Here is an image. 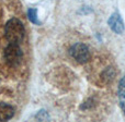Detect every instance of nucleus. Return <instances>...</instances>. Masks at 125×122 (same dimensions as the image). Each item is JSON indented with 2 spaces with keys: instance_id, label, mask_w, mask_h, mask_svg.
Listing matches in <instances>:
<instances>
[{
  "instance_id": "obj_1",
  "label": "nucleus",
  "mask_w": 125,
  "mask_h": 122,
  "mask_svg": "<svg viewBox=\"0 0 125 122\" xmlns=\"http://www.w3.org/2000/svg\"><path fill=\"white\" fill-rule=\"evenodd\" d=\"M25 30L22 22L18 19H11L4 26V36L8 43H13L21 45L23 43Z\"/></svg>"
},
{
  "instance_id": "obj_2",
  "label": "nucleus",
  "mask_w": 125,
  "mask_h": 122,
  "mask_svg": "<svg viewBox=\"0 0 125 122\" xmlns=\"http://www.w3.org/2000/svg\"><path fill=\"white\" fill-rule=\"evenodd\" d=\"M21 45L13 43H8V45L6 46L3 51V58L6 63L8 64L10 68H17L21 64L22 61V49L20 47Z\"/></svg>"
},
{
  "instance_id": "obj_3",
  "label": "nucleus",
  "mask_w": 125,
  "mask_h": 122,
  "mask_svg": "<svg viewBox=\"0 0 125 122\" xmlns=\"http://www.w3.org/2000/svg\"><path fill=\"white\" fill-rule=\"evenodd\" d=\"M69 54L79 63H86L90 59V52H89L88 47L81 43L75 44L71 46V48L69 49Z\"/></svg>"
},
{
  "instance_id": "obj_4",
  "label": "nucleus",
  "mask_w": 125,
  "mask_h": 122,
  "mask_svg": "<svg viewBox=\"0 0 125 122\" xmlns=\"http://www.w3.org/2000/svg\"><path fill=\"white\" fill-rule=\"evenodd\" d=\"M109 24H110V27L112 28L115 33H117V34H120V33H122L124 31V23H123V21H122L121 16H120L117 13H114V14L110 17Z\"/></svg>"
},
{
  "instance_id": "obj_5",
  "label": "nucleus",
  "mask_w": 125,
  "mask_h": 122,
  "mask_svg": "<svg viewBox=\"0 0 125 122\" xmlns=\"http://www.w3.org/2000/svg\"><path fill=\"white\" fill-rule=\"evenodd\" d=\"M14 116V108L8 104L0 103V121L10 120Z\"/></svg>"
},
{
  "instance_id": "obj_6",
  "label": "nucleus",
  "mask_w": 125,
  "mask_h": 122,
  "mask_svg": "<svg viewBox=\"0 0 125 122\" xmlns=\"http://www.w3.org/2000/svg\"><path fill=\"white\" fill-rule=\"evenodd\" d=\"M119 100L121 108L125 112V76L120 81L119 84Z\"/></svg>"
},
{
  "instance_id": "obj_7",
  "label": "nucleus",
  "mask_w": 125,
  "mask_h": 122,
  "mask_svg": "<svg viewBox=\"0 0 125 122\" xmlns=\"http://www.w3.org/2000/svg\"><path fill=\"white\" fill-rule=\"evenodd\" d=\"M29 15H30V20L32 21V23H35V24H39V21H37V16H36V10L33 9V10H30L29 11Z\"/></svg>"
}]
</instances>
